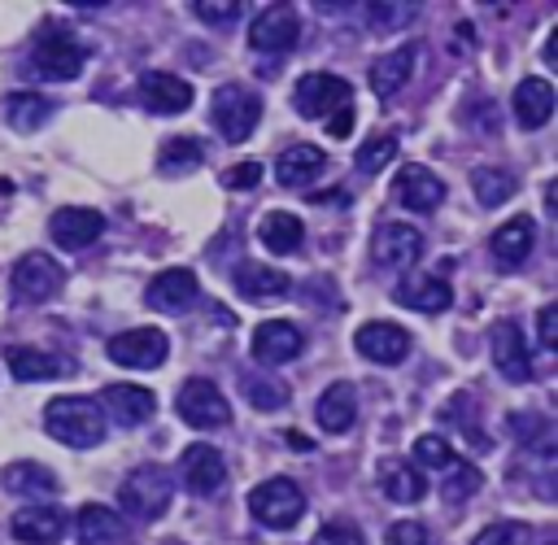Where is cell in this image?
Masks as SVG:
<instances>
[{
    "mask_svg": "<svg viewBox=\"0 0 558 545\" xmlns=\"http://www.w3.org/2000/svg\"><path fill=\"white\" fill-rule=\"evenodd\" d=\"M61 288H65V270H61L57 257H48V253H26V257H17V266H13V296H17V301L44 305V301H52Z\"/></svg>",
    "mask_w": 558,
    "mask_h": 545,
    "instance_id": "cell-6",
    "label": "cell"
},
{
    "mask_svg": "<svg viewBox=\"0 0 558 545\" xmlns=\"http://www.w3.org/2000/svg\"><path fill=\"white\" fill-rule=\"evenodd\" d=\"M323 166H327V153H323V148H314V144H292V148L279 153L275 174H279L283 187H305V183H314V174H323Z\"/></svg>",
    "mask_w": 558,
    "mask_h": 545,
    "instance_id": "cell-28",
    "label": "cell"
},
{
    "mask_svg": "<svg viewBox=\"0 0 558 545\" xmlns=\"http://www.w3.org/2000/svg\"><path fill=\"white\" fill-rule=\"evenodd\" d=\"M35 70L44 78H57V83L78 78V70H83V44L70 31H61V26H48L39 35V44H35Z\"/></svg>",
    "mask_w": 558,
    "mask_h": 545,
    "instance_id": "cell-9",
    "label": "cell"
},
{
    "mask_svg": "<svg viewBox=\"0 0 558 545\" xmlns=\"http://www.w3.org/2000/svg\"><path fill=\"white\" fill-rule=\"evenodd\" d=\"M257 179H262V166H257V161H235V166L222 174V183H227L231 192H248V187H257Z\"/></svg>",
    "mask_w": 558,
    "mask_h": 545,
    "instance_id": "cell-45",
    "label": "cell"
},
{
    "mask_svg": "<svg viewBox=\"0 0 558 545\" xmlns=\"http://www.w3.org/2000/svg\"><path fill=\"white\" fill-rule=\"evenodd\" d=\"M314 545H366V536L353 528V523H323L318 532H314Z\"/></svg>",
    "mask_w": 558,
    "mask_h": 545,
    "instance_id": "cell-43",
    "label": "cell"
},
{
    "mask_svg": "<svg viewBox=\"0 0 558 545\" xmlns=\"http://www.w3.org/2000/svg\"><path fill=\"white\" fill-rule=\"evenodd\" d=\"M314 419H318V427H323V432H331V436L349 432V427H353V419H357V388H353L349 379H336V384L318 397Z\"/></svg>",
    "mask_w": 558,
    "mask_h": 545,
    "instance_id": "cell-25",
    "label": "cell"
},
{
    "mask_svg": "<svg viewBox=\"0 0 558 545\" xmlns=\"http://www.w3.org/2000/svg\"><path fill=\"white\" fill-rule=\"evenodd\" d=\"M488 344H493V366H497V371H501L510 384H523V379L532 375V362H527V340H523V327H519V323H510V318L493 323Z\"/></svg>",
    "mask_w": 558,
    "mask_h": 545,
    "instance_id": "cell-16",
    "label": "cell"
},
{
    "mask_svg": "<svg viewBox=\"0 0 558 545\" xmlns=\"http://www.w3.org/2000/svg\"><path fill=\"white\" fill-rule=\"evenodd\" d=\"M414 462H423V467H432V471H449L458 458H453V445H449L445 436L427 432V436L414 440Z\"/></svg>",
    "mask_w": 558,
    "mask_h": 545,
    "instance_id": "cell-38",
    "label": "cell"
},
{
    "mask_svg": "<svg viewBox=\"0 0 558 545\" xmlns=\"http://www.w3.org/2000/svg\"><path fill=\"white\" fill-rule=\"evenodd\" d=\"M74 536H78V545H118L122 541V519L109 506L87 501L74 514Z\"/></svg>",
    "mask_w": 558,
    "mask_h": 545,
    "instance_id": "cell-30",
    "label": "cell"
},
{
    "mask_svg": "<svg viewBox=\"0 0 558 545\" xmlns=\"http://www.w3.org/2000/svg\"><path fill=\"white\" fill-rule=\"evenodd\" d=\"M240 384H244V392H248V401H253L257 410H279V405L288 401V388H283V384H266V379H257V375H240Z\"/></svg>",
    "mask_w": 558,
    "mask_h": 545,
    "instance_id": "cell-40",
    "label": "cell"
},
{
    "mask_svg": "<svg viewBox=\"0 0 558 545\" xmlns=\"http://www.w3.org/2000/svg\"><path fill=\"white\" fill-rule=\"evenodd\" d=\"M475 488H480V471L458 458V462H453V475L445 480V497H449V501H462V497H471Z\"/></svg>",
    "mask_w": 558,
    "mask_h": 545,
    "instance_id": "cell-41",
    "label": "cell"
},
{
    "mask_svg": "<svg viewBox=\"0 0 558 545\" xmlns=\"http://www.w3.org/2000/svg\"><path fill=\"white\" fill-rule=\"evenodd\" d=\"M209 118L227 144H244L262 122V96L244 83H222L209 100Z\"/></svg>",
    "mask_w": 558,
    "mask_h": 545,
    "instance_id": "cell-2",
    "label": "cell"
},
{
    "mask_svg": "<svg viewBox=\"0 0 558 545\" xmlns=\"http://www.w3.org/2000/svg\"><path fill=\"white\" fill-rule=\"evenodd\" d=\"M257 240H262L270 253H296L301 240H305V227H301L296 214H288V209H270V214L257 222Z\"/></svg>",
    "mask_w": 558,
    "mask_h": 545,
    "instance_id": "cell-32",
    "label": "cell"
},
{
    "mask_svg": "<svg viewBox=\"0 0 558 545\" xmlns=\"http://www.w3.org/2000/svg\"><path fill=\"white\" fill-rule=\"evenodd\" d=\"M248 510H253V519L266 523V528H292V523L305 514V493H301L296 480L270 475V480H262V484L248 493Z\"/></svg>",
    "mask_w": 558,
    "mask_h": 545,
    "instance_id": "cell-4",
    "label": "cell"
},
{
    "mask_svg": "<svg viewBox=\"0 0 558 545\" xmlns=\"http://www.w3.org/2000/svg\"><path fill=\"white\" fill-rule=\"evenodd\" d=\"M532 244H536V222H532L527 214H519V218H506V222L493 231L488 253H493V262H497V266L514 270V266H523V262H527Z\"/></svg>",
    "mask_w": 558,
    "mask_h": 545,
    "instance_id": "cell-21",
    "label": "cell"
},
{
    "mask_svg": "<svg viewBox=\"0 0 558 545\" xmlns=\"http://www.w3.org/2000/svg\"><path fill=\"white\" fill-rule=\"evenodd\" d=\"M379 488H384L388 501L414 506V501H423L427 480H423V471H418L414 462H405V458H384V462H379Z\"/></svg>",
    "mask_w": 558,
    "mask_h": 545,
    "instance_id": "cell-27",
    "label": "cell"
},
{
    "mask_svg": "<svg viewBox=\"0 0 558 545\" xmlns=\"http://www.w3.org/2000/svg\"><path fill=\"white\" fill-rule=\"evenodd\" d=\"M9 371L17 375V379H57V375H65V371H74V366H65V362H57L52 353H44V349H31V344H13L9 349Z\"/></svg>",
    "mask_w": 558,
    "mask_h": 545,
    "instance_id": "cell-35",
    "label": "cell"
},
{
    "mask_svg": "<svg viewBox=\"0 0 558 545\" xmlns=\"http://www.w3.org/2000/svg\"><path fill=\"white\" fill-rule=\"evenodd\" d=\"M170 497H174V475H170L166 467H157V462L135 467V471L122 480V488H118L122 510H126L131 519H140V523L161 519L166 506H170Z\"/></svg>",
    "mask_w": 558,
    "mask_h": 545,
    "instance_id": "cell-3",
    "label": "cell"
},
{
    "mask_svg": "<svg viewBox=\"0 0 558 545\" xmlns=\"http://www.w3.org/2000/svg\"><path fill=\"white\" fill-rule=\"evenodd\" d=\"M140 105L148 113H183L192 105V83L170 70H148L140 74Z\"/></svg>",
    "mask_w": 558,
    "mask_h": 545,
    "instance_id": "cell-17",
    "label": "cell"
},
{
    "mask_svg": "<svg viewBox=\"0 0 558 545\" xmlns=\"http://www.w3.org/2000/svg\"><path fill=\"white\" fill-rule=\"evenodd\" d=\"M392 157H397V135H392V131H379V135H371V140L357 148V170L379 174Z\"/></svg>",
    "mask_w": 558,
    "mask_h": 545,
    "instance_id": "cell-37",
    "label": "cell"
},
{
    "mask_svg": "<svg viewBox=\"0 0 558 545\" xmlns=\"http://www.w3.org/2000/svg\"><path fill=\"white\" fill-rule=\"evenodd\" d=\"M471 192H475V201H480L484 209H497V205H506V201L519 192V183H514V174L501 170V166H475V170H471Z\"/></svg>",
    "mask_w": 558,
    "mask_h": 545,
    "instance_id": "cell-34",
    "label": "cell"
},
{
    "mask_svg": "<svg viewBox=\"0 0 558 545\" xmlns=\"http://www.w3.org/2000/svg\"><path fill=\"white\" fill-rule=\"evenodd\" d=\"M9 532L22 541V545H57L65 536V514L57 506H22L13 519H9Z\"/></svg>",
    "mask_w": 558,
    "mask_h": 545,
    "instance_id": "cell-23",
    "label": "cell"
},
{
    "mask_svg": "<svg viewBox=\"0 0 558 545\" xmlns=\"http://www.w3.org/2000/svg\"><path fill=\"white\" fill-rule=\"evenodd\" d=\"M405 310H418V314H440L449 301H453V288L436 275H418V279H401L397 292H392Z\"/></svg>",
    "mask_w": 558,
    "mask_h": 545,
    "instance_id": "cell-29",
    "label": "cell"
},
{
    "mask_svg": "<svg viewBox=\"0 0 558 545\" xmlns=\"http://www.w3.org/2000/svg\"><path fill=\"white\" fill-rule=\"evenodd\" d=\"M536 336H541V349H558V305H541L536 314Z\"/></svg>",
    "mask_w": 558,
    "mask_h": 545,
    "instance_id": "cell-46",
    "label": "cell"
},
{
    "mask_svg": "<svg viewBox=\"0 0 558 545\" xmlns=\"http://www.w3.org/2000/svg\"><path fill=\"white\" fill-rule=\"evenodd\" d=\"M96 405L105 410V419H113V423H122V427H135V423L153 419L157 397H153L148 388H140V384H105V392H100Z\"/></svg>",
    "mask_w": 558,
    "mask_h": 545,
    "instance_id": "cell-19",
    "label": "cell"
},
{
    "mask_svg": "<svg viewBox=\"0 0 558 545\" xmlns=\"http://www.w3.org/2000/svg\"><path fill=\"white\" fill-rule=\"evenodd\" d=\"M384 545H436V536L418 523V519H397L384 536Z\"/></svg>",
    "mask_w": 558,
    "mask_h": 545,
    "instance_id": "cell-42",
    "label": "cell"
},
{
    "mask_svg": "<svg viewBox=\"0 0 558 545\" xmlns=\"http://www.w3.org/2000/svg\"><path fill=\"white\" fill-rule=\"evenodd\" d=\"M410 331L397 327V323H362L353 331V349L366 358V362H379V366H397L410 358Z\"/></svg>",
    "mask_w": 558,
    "mask_h": 545,
    "instance_id": "cell-11",
    "label": "cell"
},
{
    "mask_svg": "<svg viewBox=\"0 0 558 545\" xmlns=\"http://www.w3.org/2000/svg\"><path fill=\"white\" fill-rule=\"evenodd\" d=\"M549 118H554V83L541 78V74L523 78V83L514 87V122H519L523 131H541Z\"/></svg>",
    "mask_w": 558,
    "mask_h": 545,
    "instance_id": "cell-24",
    "label": "cell"
},
{
    "mask_svg": "<svg viewBox=\"0 0 558 545\" xmlns=\"http://www.w3.org/2000/svg\"><path fill=\"white\" fill-rule=\"evenodd\" d=\"M0 484L13 493V497H52L61 484H57V475L48 471V467H39V462H9L4 471H0Z\"/></svg>",
    "mask_w": 558,
    "mask_h": 545,
    "instance_id": "cell-31",
    "label": "cell"
},
{
    "mask_svg": "<svg viewBox=\"0 0 558 545\" xmlns=\"http://www.w3.org/2000/svg\"><path fill=\"white\" fill-rule=\"evenodd\" d=\"M105 353H109V362H118L126 371H157L170 353V340L157 327H131V331H118L105 344Z\"/></svg>",
    "mask_w": 558,
    "mask_h": 545,
    "instance_id": "cell-7",
    "label": "cell"
},
{
    "mask_svg": "<svg viewBox=\"0 0 558 545\" xmlns=\"http://www.w3.org/2000/svg\"><path fill=\"white\" fill-rule=\"evenodd\" d=\"M231 283L244 301H279V296L292 292V279L279 266H266V262H240L231 270Z\"/></svg>",
    "mask_w": 558,
    "mask_h": 545,
    "instance_id": "cell-22",
    "label": "cell"
},
{
    "mask_svg": "<svg viewBox=\"0 0 558 545\" xmlns=\"http://www.w3.org/2000/svg\"><path fill=\"white\" fill-rule=\"evenodd\" d=\"M179 475H183L187 493L209 497V493H218V488L227 484V458H222V449L196 440V445L183 449V458H179Z\"/></svg>",
    "mask_w": 558,
    "mask_h": 545,
    "instance_id": "cell-12",
    "label": "cell"
},
{
    "mask_svg": "<svg viewBox=\"0 0 558 545\" xmlns=\"http://www.w3.org/2000/svg\"><path fill=\"white\" fill-rule=\"evenodd\" d=\"M48 113H52V100L48 96H35V92H13L4 100V122L13 131H35V126L48 122Z\"/></svg>",
    "mask_w": 558,
    "mask_h": 545,
    "instance_id": "cell-36",
    "label": "cell"
},
{
    "mask_svg": "<svg viewBox=\"0 0 558 545\" xmlns=\"http://www.w3.org/2000/svg\"><path fill=\"white\" fill-rule=\"evenodd\" d=\"M527 541H532V528H527V523L501 519V523H488L484 532H475L471 545H527Z\"/></svg>",
    "mask_w": 558,
    "mask_h": 545,
    "instance_id": "cell-39",
    "label": "cell"
},
{
    "mask_svg": "<svg viewBox=\"0 0 558 545\" xmlns=\"http://www.w3.org/2000/svg\"><path fill=\"white\" fill-rule=\"evenodd\" d=\"M240 0H196L192 4V13L201 17V22H235L240 17Z\"/></svg>",
    "mask_w": 558,
    "mask_h": 545,
    "instance_id": "cell-44",
    "label": "cell"
},
{
    "mask_svg": "<svg viewBox=\"0 0 558 545\" xmlns=\"http://www.w3.org/2000/svg\"><path fill=\"white\" fill-rule=\"evenodd\" d=\"M44 427L70 449H92L105 440V410L92 397H52L44 405Z\"/></svg>",
    "mask_w": 558,
    "mask_h": 545,
    "instance_id": "cell-1",
    "label": "cell"
},
{
    "mask_svg": "<svg viewBox=\"0 0 558 545\" xmlns=\"http://www.w3.org/2000/svg\"><path fill=\"white\" fill-rule=\"evenodd\" d=\"M196 292H201L196 275H192L187 266H170V270L153 275L144 301H148L153 310H161V314H179V310H187V305L196 301Z\"/></svg>",
    "mask_w": 558,
    "mask_h": 545,
    "instance_id": "cell-20",
    "label": "cell"
},
{
    "mask_svg": "<svg viewBox=\"0 0 558 545\" xmlns=\"http://www.w3.org/2000/svg\"><path fill=\"white\" fill-rule=\"evenodd\" d=\"M418 253H423V235L410 222H379L371 231V257H375V266L401 270V266L418 262Z\"/></svg>",
    "mask_w": 558,
    "mask_h": 545,
    "instance_id": "cell-10",
    "label": "cell"
},
{
    "mask_svg": "<svg viewBox=\"0 0 558 545\" xmlns=\"http://www.w3.org/2000/svg\"><path fill=\"white\" fill-rule=\"evenodd\" d=\"M100 231H105V214L87 209V205H65L48 218V235L61 249H87V244L100 240Z\"/></svg>",
    "mask_w": 558,
    "mask_h": 545,
    "instance_id": "cell-14",
    "label": "cell"
},
{
    "mask_svg": "<svg viewBox=\"0 0 558 545\" xmlns=\"http://www.w3.org/2000/svg\"><path fill=\"white\" fill-rule=\"evenodd\" d=\"M205 161V144L196 140V135H174V140H166L161 148H157V170L170 179H179V174H192L196 166Z\"/></svg>",
    "mask_w": 558,
    "mask_h": 545,
    "instance_id": "cell-33",
    "label": "cell"
},
{
    "mask_svg": "<svg viewBox=\"0 0 558 545\" xmlns=\"http://www.w3.org/2000/svg\"><path fill=\"white\" fill-rule=\"evenodd\" d=\"M174 410H179V419L187 423V427H222L227 419H231V405H227V397L218 392V384H209V379H201V375H192V379H183V388H179V397H174Z\"/></svg>",
    "mask_w": 558,
    "mask_h": 545,
    "instance_id": "cell-8",
    "label": "cell"
},
{
    "mask_svg": "<svg viewBox=\"0 0 558 545\" xmlns=\"http://www.w3.org/2000/svg\"><path fill=\"white\" fill-rule=\"evenodd\" d=\"M292 105H296L301 118H327V113L353 105V87H349V78H340L331 70H314V74H301L296 78Z\"/></svg>",
    "mask_w": 558,
    "mask_h": 545,
    "instance_id": "cell-5",
    "label": "cell"
},
{
    "mask_svg": "<svg viewBox=\"0 0 558 545\" xmlns=\"http://www.w3.org/2000/svg\"><path fill=\"white\" fill-rule=\"evenodd\" d=\"M410 74H414V44H401V48H392V52L371 61V92L379 100H388L410 83Z\"/></svg>",
    "mask_w": 558,
    "mask_h": 545,
    "instance_id": "cell-26",
    "label": "cell"
},
{
    "mask_svg": "<svg viewBox=\"0 0 558 545\" xmlns=\"http://www.w3.org/2000/svg\"><path fill=\"white\" fill-rule=\"evenodd\" d=\"M327 131H331L336 140H344V135L353 131V105H349V109H336V118L327 122Z\"/></svg>",
    "mask_w": 558,
    "mask_h": 545,
    "instance_id": "cell-47",
    "label": "cell"
},
{
    "mask_svg": "<svg viewBox=\"0 0 558 545\" xmlns=\"http://www.w3.org/2000/svg\"><path fill=\"white\" fill-rule=\"evenodd\" d=\"M392 192H397V201H401L405 209H414V214H432V209L445 201V183H440V174L427 170V166H418V161L397 170Z\"/></svg>",
    "mask_w": 558,
    "mask_h": 545,
    "instance_id": "cell-18",
    "label": "cell"
},
{
    "mask_svg": "<svg viewBox=\"0 0 558 545\" xmlns=\"http://www.w3.org/2000/svg\"><path fill=\"white\" fill-rule=\"evenodd\" d=\"M301 344H305V336H301V327L288 323V318H266V323H257V331H253V358H257L262 366H283V362L301 358Z\"/></svg>",
    "mask_w": 558,
    "mask_h": 545,
    "instance_id": "cell-15",
    "label": "cell"
},
{
    "mask_svg": "<svg viewBox=\"0 0 558 545\" xmlns=\"http://www.w3.org/2000/svg\"><path fill=\"white\" fill-rule=\"evenodd\" d=\"M296 35H301V22H296V13H292L288 4L262 9V13L253 17V26H248L253 52H279V57H283V52H292Z\"/></svg>",
    "mask_w": 558,
    "mask_h": 545,
    "instance_id": "cell-13",
    "label": "cell"
}]
</instances>
